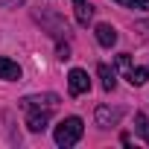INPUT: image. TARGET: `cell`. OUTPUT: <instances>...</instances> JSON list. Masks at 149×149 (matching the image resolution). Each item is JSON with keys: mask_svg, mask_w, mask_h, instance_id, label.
<instances>
[{"mask_svg": "<svg viewBox=\"0 0 149 149\" xmlns=\"http://www.w3.org/2000/svg\"><path fill=\"white\" fill-rule=\"evenodd\" d=\"M82 132H85V123H82V117H64L58 126H56V143L58 146H76L79 140H82Z\"/></svg>", "mask_w": 149, "mask_h": 149, "instance_id": "6da1fadb", "label": "cell"}, {"mask_svg": "<svg viewBox=\"0 0 149 149\" xmlns=\"http://www.w3.org/2000/svg\"><path fill=\"white\" fill-rule=\"evenodd\" d=\"M21 108L24 111H56L58 108V97L56 94H38V97H26L21 100Z\"/></svg>", "mask_w": 149, "mask_h": 149, "instance_id": "7a4b0ae2", "label": "cell"}, {"mask_svg": "<svg viewBox=\"0 0 149 149\" xmlns=\"http://www.w3.org/2000/svg\"><path fill=\"white\" fill-rule=\"evenodd\" d=\"M67 88H70L73 97L88 94V91H91V79H88V73H85L82 67H73V70L67 73Z\"/></svg>", "mask_w": 149, "mask_h": 149, "instance_id": "3957f363", "label": "cell"}, {"mask_svg": "<svg viewBox=\"0 0 149 149\" xmlns=\"http://www.w3.org/2000/svg\"><path fill=\"white\" fill-rule=\"evenodd\" d=\"M0 79H6V82H18L21 79V64L6 58V56H0Z\"/></svg>", "mask_w": 149, "mask_h": 149, "instance_id": "277c9868", "label": "cell"}, {"mask_svg": "<svg viewBox=\"0 0 149 149\" xmlns=\"http://www.w3.org/2000/svg\"><path fill=\"white\" fill-rule=\"evenodd\" d=\"M117 123H120V108H108V105L97 108V126L108 129V126H117Z\"/></svg>", "mask_w": 149, "mask_h": 149, "instance_id": "5b68a950", "label": "cell"}, {"mask_svg": "<svg viewBox=\"0 0 149 149\" xmlns=\"http://www.w3.org/2000/svg\"><path fill=\"white\" fill-rule=\"evenodd\" d=\"M50 123V111H26V129L29 132H44Z\"/></svg>", "mask_w": 149, "mask_h": 149, "instance_id": "8992f818", "label": "cell"}, {"mask_svg": "<svg viewBox=\"0 0 149 149\" xmlns=\"http://www.w3.org/2000/svg\"><path fill=\"white\" fill-rule=\"evenodd\" d=\"M97 41L102 47H114L117 44V29L111 24H97Z\"/></svg>", "mask_w": 149, "mask_h": 149, "instance_id": "52a82bcc", "label": "cell"}, {"mask_svg": "<svg viewBox=\"0 0 149 149\" xmlns=\"http://www.w3.org/2000/svg\"><path fill=\"white\" fill-rule=\"evenodd\" d=\"M73 9H76V21L82 26H88L94 21V6L88 3V0H73Z\"/></svg>", "mask_w": 149, "mask_h": 149, "instance_id": "ba28073f", "label": "cell"}, {"mask_svg": "<svg viewBox=\"0 0 149 149\" xmlns=\"http://www.w3.org/2000/svg\"><path fill=\"white\" fill-rule=\"evenodd\" d=\"M97 73H100L102 91H114V88H117V76H114V70H111L108 64H100V67H97Z\"/></svg>", "mask_w": 149, "mask_h": 149, "instance_id": "9c48e42d", "label": "cell"}, {"mask_svg": "<svg viewBox=\"0 0 149 149\" xmlns=\"http://www.w3.org/2000/svg\"><path fill=\"white\" fill-rule=\"evenodd\" d=\"M126 79H129V85L140 88V85L149 79V67H129V70H126Z\"/></svg>", "mask_w": 149, "mask_h": 149, "instance_id": "30bf717a", "label": "cell"}, {"mask_svg": "<svg viewBox=\"0 0 149 149\" xmlns=\"http://www.w3.org/2000/svg\"><path fill=\"white\" fill-rule=\"evenodd\" d=\"M134 132L149 143V117L146 114H134Z\"/></svg>", "mask_w": 149, "mask_h": 149, "instance_id": "8fae6325", "label": "cell"}, {"mask_svg": "<svg viewBox=\"0 0 149 149\" xmlns=\"http://www.w3.org/2000/svg\"><path fill=\"white\" fill-rule=\"evenodd\" d=\"M117 3H123L129 9H149V0H117Z\"/></svg>", "mask_w": 149, "mask_h": 149, "instance_id": "7c38bea8", "label": "cell"}, {"mask_svg": "<svg viewBox=\"0 0 149 149\" xmlns=\"http://www.w3.org/2000/svg\"><path fill=\"white\" fill-rule=\"evenodd\" d=\"M117 67H120V70H129V67H132V58H129V53H120V56H117Z\"/></svg>", "mask_w": 149, "mask_h": 149, "instance_id": "4fadbf2b", "label": "cell"}, {"mask_svg": "<svg viewBox=\"0 0 149 149\" xmlns=\"http://www.w3.org/2000/svg\"><path fill=\"white\" fill-rule=\"evenodd\" d=\"M6 3H12V6H15V3H24V0H0V6H6Z\"/></svg>", "mask_w": 149, "mask_h": 149, "instance_id": "5bb4252c", "label": "cell"}]
</instances>
